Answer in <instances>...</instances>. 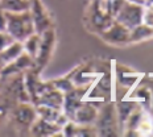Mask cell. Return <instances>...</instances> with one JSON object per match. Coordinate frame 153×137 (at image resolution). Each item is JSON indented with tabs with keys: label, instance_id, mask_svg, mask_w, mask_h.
Returning a JSON list of instances; mask_svg holds the SVG:
<instances>
[{
	"label": "cell",
	"instance_id": "6da1fadb",
	"mask_svg": "<svg viewBox=\"0 0 153 137\" xmlns=\"http://www.w3.org/2000/svg\"><path fill=\"white\" fill-rule=\"evenodd\" d=\"M5 30L19 42H23L33 34L34 24L29 11L5 12Z\"/></svg>",
	"mask_w": 153,
	"mask_h": 137
},
{
	"label": "cell",
	"instance_id": "7a4b0ae2",
	"mask_svg": "<svg viewBox=\"0 0 153 137\" xmlns=\"http://www.w3.org/2000/svg\"><path fill=\"white\" fill-rule=\"evenodd\" d=\"M143 7L133 3H126L117 11V21L126 28H136L143 21Z\"/></svg>",
	"mask_w": 153,
	"mask_h": 137
},
{
	"label": "cell",
	"instance_id": "3957f363",
	"mask_svg": "<svg viewBox=\"0 0 153 137\" xmlns=\"http://www.w3.org/2000/svg\"><path fill=\"white\" fill-rule=\"evenodd\" d=\"M12 116L16 124L21 127H30L37 117V112L33 107H30L28 103L21 101L19 106H16L12 110Z\"/></svg>",
	"mask_w": 153,
	"mask_h": 137
},
{
	"label": "cell",
	"instance_id": "277c9868",
	"mask_svg": "<svg viewBox=\"0 0 153 137\" xmlns=\"http://www.w3.org/2000/svg\"><path fill=\"white\" fill-rule=\"evenodd\" d=\"M62 127L58 124H54L50 121L41 119V117H36V120L33 121V124L30 125V133L34 136H50L54 133L59 132Z\"/></svg>",
	"mask_w": 153,
	"mask_h": 137
},
{
	"label": "cell",
	"instance_id": "5b68a950",
	"mask_svg": "<svg viewBox=\"0 0 153 137\" xmlns=\"http://www.w3.org/2000/svg\"><path fill=\"white\" fill-rule=\"evenodd\" d=\"M95 117H97V111H95L94 107L88 106V104H81V106L75 110L71 119L74 120L75 123L85 125V124L94 121Z\"/></svg>",
	"mask_w": 153,
	"mask_h": 137
},
{
	"label": "cell",
	"instance_id": "8992f818",
	"mask_svg": "<svg viewBox=\"0 0 153 137\" xmlns=\"http://www.w3.org/2000/svg\"><path fill=\"white\" fill-rule=\"evenodd\" d=\"M23 52H24L23 44L19 42V41H15L11 46H8L7 49L0 52V66L4 67L5 65H9V63L13 62Z\"/></svg>",
	"mask_w": 153,
	"mask_h": 137
},
{
	"label": "cell",
	"instance_id": "52a82bcc",
	"mask_svg": "<svg viewBox=\"0 0 153 137\" xmlns=\"http://www.w3.org/2000/svg\"><path fill=\"white\" fill-rule=\"evenodd\" d=\"M0 7L4 12H25L29 11L30 3L28 0H0Z\"/></svg>",
	"mask_w": 153,
	"mask_h": 137
},
{
	"label": "cell",
	"instance_id": "ba28073f",
	"mask_svg": "<svg viewBox=\"0 0 153 137\" xmlns=\"http://www.w3.org/2000/svg\"><path fill=\"white\" fill-rule=\"evenodd\" d=\"M108 34H110V38L108 40L111 41V42H122V41H126L127 38H128V32H127V28L126 27H120V25H117V27L112 28V30L108 32Z\"/></svg>",
	"mask_w": 153,
	"mask_h": 137
},
{
	"label": "cell",
	"instance_id": "9c48e42d",
	"mask_svg": "<svg viewBox=\"0 0 153 137\" xmlns=\"http://www.w3.org/2000/svg\"><path fill=\"white\" fill-rule=\"evenodd\" d=\"M12 110V104H11V99L7 94L0 95V124L3 123V120L8 116V113Z\"/></svg>",
	"mask_w": 153,
	"mask_h": 137
},
{
	"label": "cell",
	"instance_id": "30bf717a",
	"mask_svg": "<svg viewBox=\"0 0 153 137\" xmlns=\"http://www.w3.org/2000/svg\"><path fill=\"white\" fill-rule=\"evenodd\" d=\"M15 41L16 40L8 33L7 30H0V52L7 49L8 46H11Z\"/></svg>",
	"mask_w": 153,
	"mask_h": 137
},
{
	"label": "cell",
	"instance_id": "8fae6325",
	"mask_svg": "<svg viewBox=\"0 0 153 137\" xmlns=\"http://www.w3.org/2000/svg\"><path fill=\"white\" fill-rule=\"evenodd\" d=\"M141 30L143 32H140L139 25H137L136 28H133V36H131V37H133L135 40H140L141 37L151 36V34L153 33V29H152V28H149L148 25H144V27H141Z\"/></svg>",
	"mask_w": 153,
	"mask_h": 137
},
{
	"label": "cell",
	"instance_id": "7c38bea8",
	"mask_svg": "<svg viewBox=\"0 0 153 137\" xmlns=\"http://www.w3.org/2000/svg\"><path fill=\"white\" fill-rule=\"evenodd\" d=\"M143 20L145 25L153 28V4H148V7L143 11Z\"/></svg>",
	"mask_w": 153,
	"mask_h": 137
},
{
	"label": "cell",
	"instance_id": "4fadbf2b",
	"mask_svg": "<svg viewBox=\"0 0 153 137\" xmlns=\"http://www.w3.org/2000/svg\"><path fill=\"white\" fill-rule=\"evenodd\" d=\"M0 30H5V12L0 7Z\"/></svg>",
	"mask_w": 153,
	"mask_h": 137
},
{
	"label": "cell",
	"instance_id": "5bb4252c",
	"mask_svg": "<svg viewBox=\"0 0 153 137\" xmlns=\"http://www.w3.org/2000/svg\"><path fill=\"white\" fill-rule=\"evenodd\" d=\"M129 3H133V4H139V5H143L146 3V0H128Z\"/></svg>",
	"mask_w": 153,
	"mask_h": 137
},
{
	"label": "cell",
	"instance_id": "9a60e30c",
	"mask_svg": "<svg viewBox=\"0 0 153 137\" xmlns=\"http://www.w3.org/2000/svg\"><path fill=\"white\" fill-rule=\"evenodd\" d=\"M148 1V4H153V0H146Z\"/></svg>",
	"mask_w": 153,
	"mask_h": 137
}]
</instances>
